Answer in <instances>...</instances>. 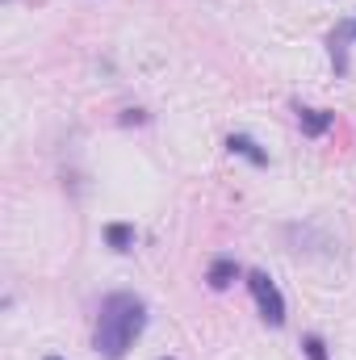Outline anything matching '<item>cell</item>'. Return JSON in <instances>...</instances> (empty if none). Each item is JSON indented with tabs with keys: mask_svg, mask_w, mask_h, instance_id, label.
<instances>
[{
	"mask_svg": "<svg viewBox=\"0 0 356 360\" xmlns=\"http://www.w3.org/2000/svg\"><path fill=\"white\" fill-rule=\"evenodd\" d=\"M147 327V306L134 293H109L96 314V352L105 360H122L126 348L143 335Z\"/></svg>",
	"mask_w": 356,
	"mask_h": 360,
	"instance_id": "1",
	"label": "cell"
},
{
	"mask_svg": "<svg viewBox=\"0 0 356 360\" xmlns=\"http://www.w3.org/2000/svg\"><path fill=\"white\" fill-rule=\"evenodd\" d=\"M248 289H252V297H256V306H260V314H265L268 327H281L285 323V297H281V289L272 285V276L268 272H248Z\"/></svg>",
	"mask_w": 356,
	"mask_h": 360,
	"instance_id": "2",
	"label": "cell"
},
{
	"mask_svg": "<svg viewBox=\"0 0 356 360\" xmlns=\"http://www.w3.org/2000/svg\"><path fill=\"white\" fill-rule=\"evenodd\" d=\"M298 122H302V130L314 139V134H323V130H331V122H336V113H327V109H298Z\"/></svg>",
	"mask_w": 356,
	"mask_h": 360,
	"instance_id": "3",
	"label": "cell"
},
{
	"mask_svg": "<svg viewBox=\"0 0 356 360\" xmlns=\"http://www.w3.org/2000/svg\"><path fill=\"white\" fill-rule=\"evenodd\" d=\"M239 276V264L235 260H214L210 272H205V281H210V289H231V281Z\"/></svg>",
	"mask_w": 356,
	"mask_h": 360,
	"instance_id": "4",
	"label": "cell"
},
{
	"mask_svg": "<svg viewBox=\"0 0 356 360\" xmlns=\"http://www.w3.org/2000/svg\"><path fill=\"white\" fill-rule=\"evenodd\" d=\"M231 151H239V155H243V160H252V164H268V155L252 143V139H248V134H231Z\"/></svg>",
	"mask_w": 356,
	"mask_h": 360,
	"instance_id": "5",
	"label": "cell"
},
{
	"mask_svg": "<svg viewBox=\"0 0 356 360\" xmlns=\"http://www.w3.org/2000/svg\"><path fill=\"white\" fill-rule=\"evenodd\" d=\"M105 239H109V243H113L117 252H126V248L134 243V231H130V226H122V222H113V226L105 231Z\"/></svg>",
	"mask_w": 356,
	"mask_h": 360,
	"instance_id": "6",
	"label": "cell"
},
{
	"mask_svg": "<svg viewBox=\"0 0 356 360\" xmlns=\"http://www.w3.org/2000/svg\"><path fill=\"white\" fill-rule=\"evenodd\" d=\"M306 356H310V360H327V348H323V340H319V335H310V340H306Z\"/></svg>",
	"mask_w": 356,
	"mask_h": 360,
	"instance_id": "7",
	"label": "cell"
},
{
	"mask_svg": "<svg viewBox=\"0 0 356 360\" xmlns=\"http://www.w3.org/2000/svg\"><path fill=\"white\" fill-rule=\"evenodd\" d=\"M51 360H59V356H51Z\"/></svg>",
	"mask_w": 356,
	"mask_h": 360,
	"instance_id": "8",
	"label": "cell"
},
{
	"mask_svg": "<svg viewBox=\"0 0 356 360\" xmlns=\"http://www.w3.org/2000/svg\"><path fill=\"white\" fill-rule=\"evenodd\" d=\"M352 34H356V25H352Z\"/></svg>",
	"mask_w": 356,
	"mask_h": 360,
	"instance_id": "9",
	"label": "cell"
}]
</instances>
